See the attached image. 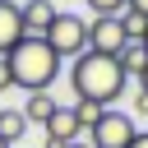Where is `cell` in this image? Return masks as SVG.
I'll return each mask as SVG.
<instances>
[{
	"mask_svg": "<svg viewBox=\"0 0 148 148\" xmlns=\"http://www.w3.org/2000/svg\"><path fill=\"white\" fill-rule=\"evenodd\" d=\"M42 130H46V148H65V143H79V134H83V125H79L74 106H56V111H51V120H46Z\"/></svg>",
	"mask_w": 148,
	"mask_h": 148,
	"instance_id": "cell-6",
	"label": "cell"
},
{
	"mask_svg": "<svg viewBox=\"0 0 148 148\" xmlns=\"http://www.w3.org/2000/svg\"><path fill=\"white\" fill-rule=\"evenodd\" d=\"M23 42V14L14 0H0V56H9Z\"/></svg>",
	"mask_w": 148,
	"mask_h": 148,
	"instance_id": "cell-8",
	"label": "cell"
},
{
	"mask_svg": "<svg viewBox=\"0 0 148 148\" xmlns=\"http://www.w3.org/2000/svg\"><path fill=\"white\" fill-rule=\"evenodd\" d=\"M14 88V79H9V65H5V56H0V92H9Z\"/></svg>",
	"mask_w": 148,
	"mask_h": 148,
	"instance_id": "cell-15",
	"label": "cell"
},
{
	"mask_svg": "<svg viewBox=\"0 0 148 148\" xmlns=\"http://www.w3.org/2000/svg\"><path fill=\"white\" fill-rule=\"evenodd\" d=\"M130 42H125V32H120V18H92L88 23V51H97V56H120Z\"/></svg>",
	"mask_w": 148,
	"mask_h": 148,
	"instance_id": "cell-5",
	"label": "cell"
},
{
	"mask_svg": "<svg viewBox=\"0 0 148 148\" xmlns=\"http://www.w3.org/2000/svg\"><path fill=\"white\" fill-rule=\"evenodd\" d=\"M42 37H46V46H51L60 60H79V56L88 51V18H79V14H56V23H51Z\"/></svg>",
	"mask_w": 148,
	"mask_h": 148,
	"instance_id": "cell-3",
	"label": "cell"
},
{
	"mask_svg": "<svg viewBox=\"0 0 148 148\" xmlns=\"http://www.w3.org/2000/svg\"><path fill=\"white\" fill-rule=\"evenodd\" d=\"M134 111H139V116H148V92H139V97H134Z\"/></svg>",
	"mask_w": 148,
	"mask_h": 148,
	"instance_id": "cell-17",
	"label": "cell"
},
{
	"mask_svg": "<svg viewBox=\"0 0 148 148\" xmlns=\"http://www.w3.org/2000/svg\"><path fill=\"white\" fill-rule=\"evenodd\" d=\"M125 9H134V14H143V18H148V0H125Z\"/></svg>",
	"mask_w": 148,
	"mask_h": 148,
	"instance_id": "cell-16",
	"label": "cell"
},
{
	"mask_svg": "<svg viewBox=\"0 0 148 148\" xmlns=\"http://www.w3.org/2000/svg\"><path fill=\"white\" fill-rule=\"evenodd\" d=\"M0 148H9V143H5V139H0Z\"/></svg>",
	"mask_w": 148,
	"mask_h": 148,
	"instance_id": "cell-22",
	"label": "cell"
},
{
	"mask_svg": "<svg viewBox=\"0 0 148 148\" xmlns=\"http://www.w3.org/2000/svg\"><path fill=\"white\" fill-rule=\"evenodd\" d=\"M139 92H148V65H143V74H139Z\"/></svg>",
	"mask_w": 148,
	"mask_h": 148,
	"instance_id": "cell-19",
	"label": "cell"
},
{
	"mask_svg": "<svg viewBox=\"0 0 148 148\" xmlns=\"http://www.w3.org/2000/svg\"><path fill=\"white\" fill-rule=\"evenodd\" d=\"M130 148H148V130H139V134H134V143H130Z\"/></svg>",
	"mask_w": 148,
	"mask_h": 148,
	"instance_id": "cell-18",
	"label": "cell"
},
{
	"mask_svg": "<svg viewBox=\"0 0 148 148\" xmlns=\"http://www.w3.org/2000/svg\"><path fill=\"white\" fill-rule=\"evenodd\" d=\"M65 148H88V143H83V139H79V143H65Z\"/></svg>",
	"mask_w": 148,
	"mask_h": 148,
	"instance_id": "cell-20",
	"label": "cell"
},
{
	"mask_svg": "<svg viewBox=\"0 0 148 148\" xmlns=\"http://www.w3.org/2000/svg\"><path fill=\"white\" fill-rule=\"evenodd\" d=\"M74 116H79V125H83V134L97 125V116H102V106H92V102H74Z\"/></svg>",
	"mask_w": 148,
	"mask_h": 148,
	"instance_id": "cell-14",
	"label": "cell"
},
{
	"mask_svg": "<svg viewBox=\"0 0 148 148\" xmlns=\"http://www.w3.org/2000/svg\"><path fill=\"white\" fill-rule=\"evenodd\" d=\"M5 65H9L14 88H23V92H46V88L56 83V74H60V56L46 46V37H28V32H23V42L5 56Z\"/></svg>",
	"mask_w": 148,
	"mask_h": 148,
	"instance_id": "cell-2",
	"label": "cell"
},
{
	"mask_svg": "<svg viewBox=\"0 0 148 148\" xmlns=\"http://www.w3.org/2000/svg\"><path fill=\"white\" fill-rule=\"evenodd\" d=\"M69 83H74V102H92V106H111L120 92H125V74L116 65V56H97V51H83L69 69Z\"/></svg>",
	"mask_w": 148,
	"mask_h": 148,
	"instance_id": "cell-1",
	"label": "cell"
},
{
	"mask_svg": "<svg viewBox=\"0 0 148 148\" xmlns=\"http://www.w3.org/2000/svg\"><path fill=\"white\" fill-rule=\"evenodd\" d=\"M134 120L125 116V111H102L97 116V125L88 130V148H130L134 143Z\"/></svg>",
	"mask_w": 148,
	"mask_h": 148,
	"instance_id": "cell-4",
	"label": "cell"
},
{
	"mask_svg": "<svg viewBox=\"0 0 148 148\" xmlns=\"http://www.w3.org/2000/svg\"><path fill=\"white\" fill-rule=\"evenodd\" d=\"M56 106H60V102H56L51 92H28V102H23L18 111H23V120H28V125H46Z\"/></svg>",
	"mask_w": 148,
	"mask_h": 148,
	"instance_id": "cell-9",
	"label": "cell"
},
{
	"mask_svg": "<svg viewBox=\"0 0 148 148\" xmlns=\"http://www.w3.org/2000/svg\"><path fill=\"white\" fill-rule=\"evenodd\" d=\"M120 32H125V42H130V46H139V42H143V32H148V18H143V14H134V9H125V14H120Z\"/></svg>",
	"mask_w": 148,
	"mask_h": 148,
	"instance_id": "cell-11",
	"label": "cell"
},
{
	"mask_svg": "<svg viewBox=\"0 0 148 148\" xmlns=\"http://www.w3.org/2000/svg\"><path fill=\"white\" fill-rule=\"evenodd\" d=\"M139 46H143V56H148V32H143V42H139Z\"/></svg>",
	"mask_w": 148,
	"mask_h": 148,
	"instance_id": "cell-21",
	"label": "cell"
},
{
	"mask_svg": "<svg viewBox=\"0 0 148 148\" xmlns=\"http://www.w3.org/2000/svg\"><path fill=\"white\" fill-rule=\"evenodd\" d=\"M18 14H23V32H28V37H42V32L56 23L60 9H56V0H23Z\"/></svg>",
	"mask_w": 148,
	"mask_h": 148,
	"instance_id": "cell-7",
	"label": "cell"
},
{
	"mask_svg": "<svg viewBox=\"0 0 148 148\" xmlns=\"http://www.w3.org/2000/svg\"><path fill=\"white\" fill-rule=\"evenodd\" d=\"M23 134H28V120H23V111L5 106V111H0V139L14 148V139H23Z\"/></svg>",
	"mask_w": 148,
	"mask_h": 148,
	"instance_id": "cell-10",
	"label": "cell"
},
{
	"mask_svg": "<svg viewBox=\"0 0 148 148\" xmlns=\"http://www.w3.org/2000/svg\"><path fill=\"white\" fill-rule=\"evenodd\" d=\"M92 18H120L125 14V0H88Z\"/></svg>",
	"mask_w": 148,
	"mask_h": 148,
	"instance_id": "cell-13",
	"label": "cell"
},
{
	"mask_svg": "<svg viewBox=\"0 0 148 148\" xmlns=\"http://www.w3.org/2000/svg\"><path fill=\"white\" fill-rule=\"evenodd\" d=\"M14 5H18V0H14Z\"/></svg>",
	"mask_w": 148,
	"mask_h": 148,
	"instance_id": "cell-23",
	"label": "cell"
},
{
	"mask_svg": "<svg viewBox=\"0 0 148 148\" xmlns=\"http://www.w3.org/2000/svg\"><path fill=\"white\" fill-rule=\"evenodd\" d=\"M116 65H120V74H125V79H130V74L139 79V74H143V65H148V56H143V46H125V51L116 56Z\"/></svg>",
	"mask_w": 148,
	"mask_h": 148,
	"instance_id": "cell-12",
	"label": "cell"
}]
</instances>
